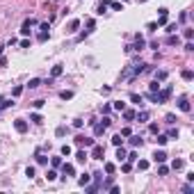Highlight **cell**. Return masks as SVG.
<instances>
[{
    "instance_id": "6da1fadb",
    "label": "cell",
    "mask_w": 194,
    "mask_h": 194,
    "mask_svg": "<svg viewBox=\"0 0 194 194\" xmlns=\"http://www.w3.org/2000/svg\"><path fill=\"white\" fill-rule=\"evenodd\" d=\"M89 158H94V160H103V158H105V146L103 144H94Z\"/></svg>"
},
{
    "instance_id": "7a4b0ae2",
    "label": "cell",
    "mask_w": 194,
    "mask_h": 194,
    "mask_svg": "<svg viewBox=\"0 0 194 194\" xmlns=\"http://www.w3.org/2000/svg\"><path fill=\"white\" fill-rule=\"evenodd\" d=\"M75 144H78V146H85V149H91L96 142H94L91 137H85V135H75Z\"/></svg>"
},
{
    "instance_id": "3957f363",
    "label": "cell",
    "mask_w": 194,
    "mask_h": 194,
    "mask_svg": "<svg viewBox=\"0 0 194 194\" xmlns=\"http://www.w3.org/2000/svg\"><path fill=\"white\" fill-rule=\"evenodd\" d=\"M62 176H64V180H66L69 176H75V167H73V164H69V162L66 164L62 162Z\"/></svg>"
},
{
    "instance_id": "277c9868",
    "label": "cell",
    "mask_w": 194,
    "mask_h": 194,
    "mask_svg": "<svg viewBox=\"0 0 194 194\" xmlns=\"http://www.w3.org/2000/svg\"><path fill=\"white\" fill-rule=\"evenodd\" d=\"M34 23H37L34 19H27L25 23H23V27H21V34H23V37H27V34L32 32V25H34Z\"/></svg>"
},
{
    "instance_id": "5b68a950",
    "label": "cell",
    "mask_w": 194,
    "mask_h": 194,
    "mask_svg": "<svg viewBox=\"0 0 194 194\" xmlns=\"http://www.w3.org/2000/svg\"><path fill=\"white\" fill-rule=\"evenodd\" d=\"M14 128H16V133H21V135L27 133V121L25 119H16L14 121Z\"/></svg>"
},
{
    "instance_id": "8992f818",
    "label": "cell",
    "mask_w": 194,
    "mask_h": 194,
    "mask_svg": "<svg viewBox=\"0 0 194 194\" xmlns=\"http://www.w3.org/2000/svg\"><path fill=\"white\" fill-rule=\"evenodd\" d=\"M128 98H130L133 105H137V108H144V98H142V94H135V91H133Z\"/></svg>"
},
{
    "instance_id": "52a82bcc",
    "label": "cell",
    "mask_w": 194,
    "mask_h": 194,
    "mask_svg": "<svg viewBox=\"0 0 194 194\" xmlns=\"http://www.w3.org/2000/svg\"><path fill=\"white\" fill-rule=\"evenodd\" d=\"M178 110H180V112H190V110H192V105H190V101H187L185 96L178 98Z\"/></svg>"
},
{
    "instance_id": "ba28073f",
    "label": "cell",
    "mask_w": 194,
    "mask_h": 194,
    "mask_svg": "<svg viewBox=\"0 0 194 194\" xmlns=\"http://www.w3.org/2000/svg\"><path fill=\"white\" fill-rule=\"evenodd\" d=\"M128 144H130L133 149H137V146H142V144H144V139L139 137V135H130V139H128Z\"/></svg>"
},
{
    "instance_id": "9c48e42d",
    "label": "cell",
    "mask_w": 194,
    "mask_h": 194,
    "mask_svg": "<svg viewBox=\"0 0 194 194\" xmlns=\"http://www.w3.org/2000/svg\"><path fill=\"white\" fill-rule=\"evenodd\" d=\"M121 114H123V119H126L128 123H133V121H135V114H137V112H135V110H128V108H126V110H121Z\"/></svg>"
},
{
    "instance_id": "30bf717a",
    "label": "cell",
    "mask_w": 194,
    "mask_h": 194,
    "mask_svg": "<svg viewBox=\"0 0 194 194\" xmlns=\"http://www.w3.org/2000/svg\"><path fill=\"white\" fill-rule=\"evenodd\" d=\"M62 73H64V66H62V64H55V66L50 69V78H60Z\"/></svg>"
},
{
    "instance_id": "8fae6325",
    "label": "cell",
    "mask_w": 194,
    "mask_h": 194,
    "mask_svg": "<svg viewBox=\"0 0 194 194\" xmlns=\"http://www.w3.org/2000/svg\"><path fill=\"white\" fill-rule=\"evenodd\" d=\"M178 44H180L178 32H174V34H169V37H167V46H178Z\"/></svg>"
},
{
    "instance_id": "7c38bea8",
    "label": "cell",
    "mask_w": 194,
    "mask_h": 194,
    "mask_svg": "<svg viewBox=\"0 0 194 194\" xmlns=\"http://www.w3.org/2000/svg\"><path fill=\"white\" fill-rule=\"evenodd\" d=\"M135 119H137L139 123H146V121L151 119V114L146 112V110H142V112H137V114H135Z\"/></svg>"
},
{
    "instance_id": "4fadbf2b",
    "label": "cell",
    "mask_w": 194,
    "mask_h": 194,
    "mask_svg": "<svg viewBox=\"0 0 194 194\" xmlns=\"http://www.w3.org/2000/svg\"><path fill=\"white\" fill-rule=\"evenodd\" d=\"M153 162H158V164L167 162V153H164V151H155V153H153Z\"/></svg>"
},
{
    "instance_id": "5bb4252c",
    "label": "cell",
    "mask_w": 194,
    "mask_h": 194,
    "mask_svg": "<svg viewBox=\"0 0 194 194\" xmlns=\"http://www.w3.org/2000/svg\"><path fill=\"white\" fill-rule=\"evenodd\" d=\"M87 158H89V155H87V151H78V153H75V162H78V164H85Z\"/></svg>"
},
{
    "instance_id": "9a60e30c",
    "label": "cell",
    "mask_w": 194,
    "mask_h": 194,
    "mask_svg": "<svg viewBox=\"0 0 194 194\" xmlns=\"http://www.w3.org/2000/svg\"><path fill=\"white\" fill-rule=\"evenodd\" d=\"M135 167H137L139 171H146V169H149V160H139L137 158V160H135Z\"/></svg>"
},
{
    "instance_id": "2e32d148",
    "label": "cell",
    "mask_w": 194,
    "mask_h": 194,
    "mask_svg": "<svg viewBox=\"0 0 194 194\" xmlns=\"http://www.w3.org/2000/svg\"><path fill=\"white\" fill-rule=\"evenodd\" d=\"M105 130H108V128H105V126H103V123H98V121H96V123H94V135H96V137H98V135H103Z\"/></svg>"
},
{
    "instance_id": "e0dca14e",
    "label": "cell",
    "mask_w": 194,
    "mask_h": 194,
    "mask_svg": "<svg viewBox=\"0 0 194 194\" xmlns=\"http://www.w3.org/2000/svg\"><path fill=\"white\" fill-rule=\"evenodd\" d=\"M116 160H119V162L126 160V149H123V144H121V146H116Z\"/></svg>"
},
{
    "instance_id": "ac0fdd59",
    "label": "cell",
    "mask_w": 194,
    "mask_h": 194,
    "mask_svg": "<svg viewBox=\"0 0 194 194\" xmlns=\"http://www.w3.org/2000/svg\"><path fill=\"white\" fill-rule=\"evenodd\" d=\"M87 183H91V174H82L80 178H78V185H82V187H85Z\"/></svg>"
},
{
    "instance_id": "d6986e66",
    "label": "cell",
    "mask_w": 194,
    "mask_h": 194,
    "mask_svg": "<svg viewBox=\"0 0 194 194\" xmlns=\"http://www.w3.org/2000/svg\"><path fill=\"white\" fill-rule=\"evenodd\" d=\"M155 142L160 144V146H164V144L169 142V137H167V135H160V133H158V135H155Z\"/></svg>"
},
{
    "instance_id": "ffe728a7",
    "label": "cell",
    "mask_w": 194,
    "mask_h": 194,
    "mask_svg": "<svg viewBox=\"0 0 194 194\" xmlns=\"http://www.w3.org/2000/svg\"><path fill=\"white\" fill-rule=\"evenodd\" d=\"M50 164H53V169H60V167H62V158H60V155L50 158Z\"/></svg>"
},
{
    "instance_id": "44dd1931",
    "label": "cell",
    "mask_w": 194,
    "mask_h": 194,
    "mask_svg": "<svg viewBox=\"0 0 194 194\" xmlns=\"http://www.w3.org/2000/svg\"><path fill=\"white\" fill-rule=\"evenodd\" d=\"M60 98H62V101H71V98H73V91L64 89V91H60Z\"/></svg>"
},
{
    "instance_id": "7402d4cb",
    "label": "cell",
    "mask_w": 194,
    "mask_h": 194,
    "mask_svg": "<svg viewBox=\"0 0 194 194\" xmlns=\"http://www.w3.org/2000/svg\"><path fill=\"white\" fill-rule=\"evenodd\" d=\"M55 178H57V171H55V169H48V171H46V180H48V183H53Z\"/></svg>"
},
{
    "instance_id": "603a6c76",
    "label": "cell",
    "mask_w": 194,
    "mask_h": 194,
    "mask_svg": "<svg viewBox=\"0 0 194 194\" xmlns=\"http://www.w3.org/2000/svg\"><path fill=\"white\" fill-rule=\"evenodd\" d=\"M183 167H185V162H183V160H174V162H171V169H174V171H180Z\"/></svg>"
},
{
    "instance_id": "cb8c5ba5",
    "label": "cell",
    "mask_w": 194,
    "mask_h": 194,
    "mask_svg": "<svg viewBox=\"0 0 194 194\" xmlns=\"http://www.w3.org/2000/svg\"><path fill=\"white\" fill-rule=\"evenodd\" d=\"M98 190H101V185H98V183H94V185H89V183H87V194H94V192H98Z\"/></svg>"
},
{
    "instance_id": "d4e9b609",
    "label": "cell",
    "mask_w": 194,
    "mask_h": 194,
    "mask_svg": "<svg viewBox=\"0 0 194 194\" xmlns=\"http://www.w3.org/2000/svg\"><path fill=\"white\" fill-rule=\"evenodd\" d=\"M34 158H37V162H39V164H48V158L41 153V151H37V155H34Z\"/></svg>"
},
{
    "instance_id": "484cf974",
    "label": "cell",
    "mask_w": 194,
    "mask_h": 194,
    "mask_svg": "<svg viewBox=\"0 0 194 194\" xmlns=\"http://www.w3.org/2000/svg\"><path fill=\"white\" fill-rule=\"evenodd\" d=\"M180 75H183V80H187V82H190V80H194V73L190 71V69H185V71H180Z\"/></svg>"
},
{
    "instance_id": "4316f807",
    "label": "cell",
    "mask_w": 194,
    "mask_h": 194,
    "mask_svg": "<svg viewBox=\"0 0 194 194\" xmlns=\"http://www.w3.org/2000/svg\"><path fill=\"white\" fill-rule=\"evenodd\" d=\"M30 121H32V123H41V121H44V116H41L39 112H32V114H30Z\"/></svg>"
},
{
    "instance_id": "83f0119b",
    "label": "cell",
    "mask_w": 194,
    "mask_h": 194,
    "mask_svg": "<svg viewBox=\"0 0 194 194\" xmlns=\"http://www.w3.org/2000/svg\"><path fill=\"white\" fill-rule=\"evenodd\" d=\"M60 153L69 158V155H71V153H73V149H71V146H69V144H64V146H62V149H60Z\"/></svg>"
},
{
    "instance_id": "f1b7e54d",
    "label": "cell",
    "mask_w": 194,
    "mask_h": 194,
    "mask_svg": "<svg viewBox=\"0 0 194 194\" xmlns=\"http://www.w3.org/2000/svg\"><path fill=\"white\" fill-rule=\"evenodd\" d=\"M78 27H80V21H78V19H73L71 23H69V32H75Z\"/></svg>"
},
{
    "instance_id": "f546056e",
    "label": "cell",
    "mask_w": 194,
    "mask_h": 194,
    "mask_svg": "<svg viewBox=\"0 0 194 194\" xmlns=\"http://www.w3.org/2000/svg\"><path fill=\"white\" fill-rule=\"evenodd\" d=\"M66 133H69V128H66V126H57V130H55V135H57V137H64Z\"/></svg>"
},
{
    "instance_id": "4dcf8cb0",
    "label": "cell",
    "mask_w": 194,
    "mask_h": 194,
    "mask_svg": "<svg viewBox=\"0 0 194 194\" xmlns=\"http://www.w3.org/2000/svg\"><path fill=\"white\" fill-rule=\"evenodd\" d=\"M108 7H112L114 11H123V5H121V2H114V0H110V5H108Z\"/></svg>"
},
{
    "instance_id": "1f68e13d",
    "label": "cell",
    "mask_w": 194,
    "mask_h": 194,
    "mask_svg": "<svg viewBox=\"0 0 194 194\" xmlns=\"http://www.w3.org/2000/svg\"><path fill=\"white\" fill-rule=\"evenodd\" d=\"M27 87H30V89H37V87H41V80L39 78H32L30 82H27Z\"/></svg>"
},
{
    "instance_id": "d6a6232c",
    "label": "cell",
    "mask_w": 194,
    "mask_h": 194,
    "mask_svg": "<svg viewBox=\"0 0 194 194\" xmlns=\"http://www.w3.org/2000/svg\"><path fill=\"white\" fill-rule=\"evenodd\" d=\"M164 78H167V71H164V69H160V71H155V80H158V82H162Z\"/></svg>"
},
{
    "instance_id": "836d02e7",
    "label": "cell",
    "mask_w": 194,
    "mask_h": 194,
    "mask_svg": "<svg viewBox=\"0 0 194 194\" xmlns=\"http://www.w3.org/2000/svg\"><path fill=\"white\" fill-rule=\"evenodd\" d=\"M112 108L121 112V110H126V103H123V101H112Z\"/></svg>"
},
{
    "instance_id": "e575fe53",
    "label": "cell",
    "mask_w": 194,
    "mask_h": 194,
    "mask_svg": "<svg viewBox=\"0 0 194 194\" xmlns=\"http://www.w3.org/2000/svg\"><path fill=\"white\" fill-rule=\"evenodd\" d=\"M103 169H105V174H114V171H116V167H114L112 162H105V167H103Z\"/></svg>"
},
{
    "instance_id": "d590c367",
    "label": "cell",
    "mask_w": 194,
    "mask_h": 194,
    "mask_svg": "<svg viewBox=\"0 0 194 194\" xmlns=\"http://www.w3.org/2000/svg\"><path fill=\"white\" fill-rule=\"evenodd\" d=\"M119 135H121V137H130V135H133V130H130V126H123Z\"/></svg>"
},
{
    "instance_id": "8d00e7d4",
    "label": "cell",
    "mask_w": 194,
    "mask_h": 194,
    "mask_svg": "<svg viewBox=\"0 0 194 194\" xmlns=\"http://www.w3.org/2000/svg\"><path fill=\"white\" fill-rule=\"evenodd\" d=\"M149 91H160V82H158V80H153V82H151V85H149Z\"/></svg>"
},
{
    "instance_id": "74e56055",
    "label": "cell",
    "mask_w": 194,
    "mask_h": 194,
    "mask_svg": "<svg viewBox=\"0 0 194 194\" xmlns=\"http://www.w3.org/2000/svg\"><path fill=\"white\" fill-rule=\"evenodd\" d=\"M174 32H178V25L176 23H167V34H174Z\"/></svg>"
},
{
    "instance_id": "f35d334b",
    "label": "cell",
    "mask_w": 194,
    "mask_h": 194,
    "mask_svg": "<svg viewBox=\"0 0 194 194\" xmlns=\"http://www.w3.org/2000/svg\"><path fill=\"white\" fill-rule=\"evenodd\" d=\"M123 139H126V137H121V135H114V137H112V144H114V146H121Z\"/></svg>"
},
{
    "instance_id": "ab89813d",
    "label": "cell",
    "mask_w": 194,
    "mask_h": 194,
    "mask_svg": "<svg viewBox=\"0 0 194 194\" xmlns=\"http://www.w3.org/2000/svg\"><path fill=\"white\" fill-rule=\"evenodd\" d=\"M158 174H160V176H167V174H169V167H164V162H160V167H158Z\"/></svg>"
},
{
    "instance_id": "60d3db41",
    "label": "cell",
    "mask_w": 194,
    "mask_h": 194,
    "mask_svg": "<svg viewBox=\"0 0 194 194\" xmlns=\"http://www.w3.org/2000/svg\"><path fill=\"white\" fill-rule=\"evenodd\" d=\"M167 21H169V16H158V27H162V25H167Z\"/></svg>"
},
{
    "instance_id": "b9f144b4",
    "label": "cell",
    "mask_w": 194,
    "mask_h": 194,
    "mask_svg": "<svg viewBox=\"0 0 194 194\" xmlns=\"http://www.w3.org/2000/svg\"><path fill=\"white\" fill-rule=\"evenodd\" d=\"M167 137L169 139H178V128H171V130L167 133Z\"/></svg>"
},
{
    "instance_id": "7bdbcfd3",
    "label": "cell",
    "mask_w": 194,
    "mask_h": 194,
    "mask_svg": "<svg viewBox=\"0 0 194 194\" xmlns=\"http://www.w3.org/2000/svg\"><path fill=\"white\" fill-rule=\"evenodd\" d=\"M183 37H185L187 41H192V37H194V30H192V27H187V30L183 32Z\"/></svg>"
},
{
    "instance_id": "ee69618b",
    "label": "cell",
    "mask_w": 194,
    "mask_h": 194,
    "mask_svg": "<svg viewBox=\"0 0 194 194\" xmlns=\"http://www.w3.org/2000/svg\"><path fill=\"white\" fill-rule=\"evenodd\" d=\"M44 105H46V101H41V98H39V101H32V108L34 110H41Z\"/></svg>"
},
{
    "instance_id": "f6af8a7d",
    "label": "cell",
    "mask_w": 194,
    "mask_h": 194,
    "mask_svg": "<svg viewBox=\"0 0 194 194\" xmlns=\"http://www.w3.org/2000/svg\"><path fill=\"white\" fill-rule=\"evenodd\" d=\"M101 112L103 114H110V112H112V103H105L103 108H101Z\"/></svg>"
},
{
    "instance_id": "bcb514c9",
    "label": "cell",
    "mask_w": 194,
    "mask_h": 194,
    "mask_svg": "<svg viewBox=\"0 0 194 194\" xmlns=\"http://www.w3.org/2000/svg\"><path fill=\"white\" fill-rule=\"evenodd\" d=\"M34 174H37V169H34V167H27V169H25V176H27V178H34Z\"/></svg>"
},
{
    "instance_id": "7dc6e473",
    "label": "cell",
    "mask_w": 194,
    "mask_h": 194,
    "mask_svg": "<svg viewBox=\"0 0 194 194\" xmlns=\"http://www.w3.org/2000/svg\"><path fill=\"white\" fill-rule=\"evenodd\" d=\"M126 160H128V162H135V160H137V153H135V151H130V153H126Z\"/></svg>"
},
{
    "instance_id": "c3c4849f",
    "label": "cell",
    "mask_w": 194,
    "mask_h": 194,
    "mask_svg": "<svg viewBox=\"0 0 194 194\" xmlns=\"http://www.w3.org/2000/svg\"><path fill=\"white\" fill-rule=\"evenodd\" d=\"M183 192H185V194L194 192V183H187V185H183Z\"/></svg>"
},
{
    "instance_id": "681fc988",
    "label": "cell",
    "mask_w": 194,
    "mask_h": 194,
    "mask_svg": "<svg viewBox=\"0 0 194 194\" xmlns=\"http://www.w3.org/2000/svg\"><path fill=\"white\" fill-rule=\"evenodd\" d=\"M21 94H23V87H14V89H11V96H21Z\"/></svg>"
},
{
    "instance_id": "f907efd6",
    "label": "cell",
    "mask_w": 194,
    "mask_h": 194,
    "mask_svg": "<svg viewBox=\"0 0 194 194\" xmlns=\"http://www.w3.org/2000/svg\"><path fill=\"white\" fill-rule=\"evenodd\" d=\"M149 130L153 133V135H158V133H160V128H158V123H149Z\"/></svg>"
},
{
    "instance_id": "816d5d0a",
    "label": "cell",
    "mask_w": 194,
    "mask_h": 194,
    "mask_svg": "<svg viewBox=\"0 0 194 194\" xmlns=\"http://www.w3.org/2000/svg\"><path fill=\"white\" fill-rule=\"evenodd\" d=\"M158 16H169V9L167 7H160V9H158Z\"/></svg>"
},
{
    "instance_id": "f5cc1de1",
    "label": "cell",
    "mask_w": 194,
    "mask_h": 194,
    "mask_svg": "<svg viewBox=\"0 0 194 194\" xmlns=\"http://www.w3.org/2000/svg\"><path fill=\"white\" fill-rule=\"evenodd\" d=\"M164 121H167V123H176V114H167V116H164Z\"/></svg>"
},
{
    "instance_id": "db71d44e",
    "label": "cell",
    "mask_w": 194,
    "mask_h": 194,
    "mask_svg": "<svg viewBox=\"0 0 194 194\" xmlns=\"http://www.w3.org/2000/svg\"><path fill=\"white\" fill-rule=\"evenodd\" d=\"M146 30H149V32H155V30H158V23H149V25H146Z\"/></svg>"
},
{
    "instance_id": "11a10c76",
    "label": "cell",
    "mask_w": 194,
    "mask_h": 194,
    "mask_svg": "<svg viewBox=\"0 0 194 194\" xmlns=\"http://www.w3.org/2000/svg\"><path fill=\"white\" fill-rule=\"evenodd\" d=\"M48 37H50V34H48V32H44V30H41V32H39V41H46V39H48Z\"/></svg>"
},
{
    "instance_id": "9f6ffc18",
    "label": "cell",
    "mask_w": 194,
    "mask_h": 194,
    "mask_svg": "<svg viewBox=\"0 0 194 194\" xmlns=\"http://www.w3.org/2000/svg\"><path fill=\"white\" fill-rule=\"evenodd\" d=\"M87 27H89V32L94 30V27H96V23H94V19H89V21H87Z\"/></svg>"
},
{
    "instance_id": "6f0895ef",
    "label": "cell",
    "mask_w": 194,
    "mask_h": 194,
    "mask_svg": "<svg viewBox=\"0 0 194 194\" xmlns=\"http://www.w3.org/2000/svg\"><path fill=\"white\" fill-rule=\"evenodd\" d=\"M185 50H187V53L194 50V44H192V41H187V44H185Z\"/></svg>"
},
{
    "instance_id": "680465c9",
    "label": "cell",
    "mask_w": 194,
    "mask_h": 194,
    "mask_svg": "<svg viewBox=\"0 0 194 194\" xmlns=\"http://www.w3.org/2000/svg\"><path fill=\"white\" fill-rule=\"evenodd\" d=\"M187 19H190V14H187V11H183V14H180V23H185Z\"/></svg>"
},
{
    "instance_id": "91938a15",
    "label": "cell",
    "mask_w": 194,
    "mask_h": 194,
    "mask_svg": "<svg viewBox=\"0 0 194 194\" xmlns=\"http://www.w3.org/2000/svg\"><path fill=\"white\" fill-rule=\"evenodd\" d=\"M73 128H82V119H75L73 121Z\"/></svg>"
},
{
    "instance_id": "94428289",
    "label": "cell",
    "mask_w": 194,
    "mask_h": 194,
    "mask_svg": "<svg viewBox=\"0 0 194 194\" xmlns=\"http://www.w3.org/2000/svg\"><path fill=\"white\" fill-rule=\"evenodd\" d=\"M2 66H7V60H5V57L0 55V69H2Z\"/></svg>"
},
{
    "instance_id": "6125c7cd",
    "label": "cell",
    "mask_w": 194,
    "mask_h": 194,
    "mask_svg": "<svg viewBox=\"0 0 194 194\" xmlns=\"http://www.w3.org/2000/svg\"><path fill=\"white\" fill-rule=\"evenodd\" d=\"M139 2H146V0H139Z\"/></svg>"
},
{
    "instance_id": "be15d7a7",
    "label": "cell",
    "mask_w": 194,
    "mask_h": 194,
    "mask_svg": "<svg viewBox=\"0 0 194 194\" xmlns=\"http://www.w3.org/2000/svg\"><path fill=\"white\" fill-rule=\"evenodd\" d=\"M0 103H2V96H0Z\"/></svg>"
},
{
    "instance_id": "e7e4bbea",
    "label": "cell",
    "mask_w": 194,
    "mask_h": 194,
    "mask_svg": "<svg viewBox=\"0 0 194 194\" xmlns=\"http://www.w3.org/2000/svg\"><path fill=\"white\" fill-rule=\"evenodd\" d=\"M0 112H2V108H0Z\"/></svg>"
},
{
    "instance_id": "03108f58",
    "label": "cell",
    "mask_w": 194,
    "mask_h": 194,
    "mask_svg": "<svg viewBox=\"0 0 194 194\" xmlns=\"http://www.w3.org/2000/svg\"><path fill=\"white\" fill-rule=\"evenodd\" d=\"M119 2H121V0H119Z\"/></svg>"
}]
</instances>
